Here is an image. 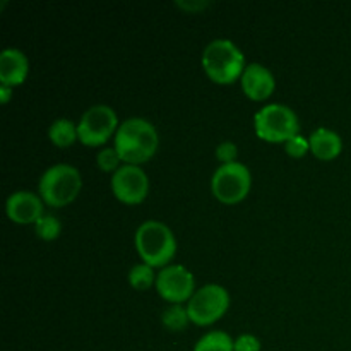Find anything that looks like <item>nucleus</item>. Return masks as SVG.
Wrapping results in <instances>:
<instances>
[{
	"label": "nucleus",
	"mask_w": 351,
	"mask_h": 351,
	"mask_svg": "<svg viewBox=\"0 0 351 351\" xmlns=\"http://www.w3.org/2000/svg\"><path fill=\"white\" fill-rule=\"evenodd\" d=\"M175 5H177L178 9L195 14V12H201L202 9H208V7L211 5V2H206V0H192V2H189V0H177Z\"/></svg>",
	"instance_id": "24"
},
{
	"label": "nucleus",
	"mask_w": 351,
	"mask_h": 351,
	"mask_svg": "<svg viewBox=\"0 0 351 351\" xmlns=\"http://www.w3.org/2000/svg\"><path fill=\"white\" fill-rule=\"evenodd\" d=\"M112 191L123 204H139L149 192V180L137 165H122L112 177Z\"/></svg>",
	"instance_id": "10"
},
{
	"label": "nucleus",
	"mask_w": 351,
	"mask_h": 351,
	"mask_svg": "<svg viewBox=\"0 0 351 351\" xmlns=\"http://www.w3.org/2000/svg\"><path fill=\"white\" fill-rule=\"evenodd\" d=\"M34 232L40 237L41 240H55L62 232V223L58 221V218L51 215H43L36 223H34Z\"/></svg>",
	"instance_id": "19"
},
{
	"label": "nucleus",
	"mask_w": 351,
	"mask_h": 351,
	"mask_svg": "<svg viewBox=\"0 0 351 351\" xmlns=\"http://www.w3.org/2000/svg\"><path fill=\"white\" fill-rule=\"evenodd\" d=\"M5 211L14 223H19V225L36 223L43 216V202L40 195L34 192L19 191L7 197Z\"/></svg>",
	"instance_id": "11"
},
{
	"label": "nucleus",
	"mask_w": 351,
	"mask_h": 351,
	"mask_svg": "<svg viewBox=\"0 0 351 351\" xmlns=\"http://www.w3.org/2000/svg\"><path fill=\"white\" fill-rule=\"evenodd\" d=\"M129 283L132 285V288H136V290H147V288H151V285L156 283L153 267L147 266V264L144 263L136 264V266L129 271Z\"/></svg>",
	"instance_id": "18"
},
{
	"label": "nucleus",
	"mask_w": 351,
	"mask_h": 351,
	"mask_svg": "<svg viewBox=\"0 0 351 351\" xmlns=\"http://www.w3.org/2000/svg\"><path fill=\"white\" fill-rule=\"evenodd\" d=\"M189 321L191 317H189L187 307H182V304L170 305L168 308H165L163 315H161V322L170 331H182L187 328Z\"/></svg>",
	"instance_id": "17"
},
{
	"label": "nucleus",
	"mask_w": 351,
	"mask_h": 351,
	"mask_svg": "<svg viewBox=\"0 0 351 351\" xmlns=\"http://www.w3.org/2000/svg\"><path fill=\"white\" fill-rule=\"evenodd\" d=\"M254 129L257 137L267 143H288L298 136L300 123L297 113L290 106L283 103H271L256 113Z\"/></svg>",
	"instance_id": "5"
},
{
	"label": "nucleus",
	"mask_w": 351,
	"mask_h": 351,
	"mask_svg": "<svg viewBox=\"0 0 351 351\" xmlns=\"http://www.w3.org/2000/svg\"><path fill=\"white\" fill-rule=\"evenodd\" d=\"M10 95H12V88L5 84H0V101L7 103L10 99Z\"/></svg>",
	"instance_id": "25"
},
{
	"label": "nucleus",
	"mask_w": 351,
	"mask_h": 351,
	"mask_svg": "<svg viewBox=\"0 0 351 351\" xmlns=\"http://www.w3.org/2000/svg\"><path fill=\"white\" fill-rule=\"evenodd\" d=\"M158 132L153 123L141 117H132L120 123L113 147L127 165H141L151 160L158 149Z\"/></svg>",
	"instance_id": "1"
},
{
	"label": "nucleus",
	"mask_w": 351,
	"mask_h": 351,
	"mask_svg": "<svg viewBox=\"0 0 351 351\" xmlns=\"http://www.w3.org/2000/svg\"><path fill=\"white\" fill-rule=\"evenodd\" d=\"M202 67L211 81L230 84L242 77L245 71V57L233 41L219 38L213 40L202 51Z\"/></svg>",
	"instance_id": "2"
},
{
	"label": "nucleus",
	"mask_w": 351,
	"mask_h": 351,
	"mask_svg": "<svg viewBox=\"0 0 351 351\" xmlns=\"http://www.w3.org/2000/svg\"><path fill=\"white\" fill-rule=\"evenodd\" d=\"M252 177L249 168L240 161L221 165L211 178V191L223 204H237L250 192Z\"/></svg>",
	"instance_id": "6"
},
{
	"label": "nucleus",
	"mask_w": 351,
	"mask_h": 351,
	"mask_svg": "<svg viewBox=\"0 0 351 351\" xmlns=\"http://www.w3.org/2000/svg\"><path fill=\"white\" fill-rule=\"evenodd\" d=\"M237 154H239L237 144L230 143V141H225V143H221L216 147V158H218L223 165L237 161Z\"/></svg>",
	"instance_id": "22"
},
{
	"label": "nucleus",
	"mask_w": 351,
	"mask_h": 351,
	"mask_svg": "<svg viewBox=\"0 0 351 351\" xmlns=\"http://www.w3.org/2000/svg\"><path fill=\"white\" fill-rule=\"evenodd\" d=\"M82 178L77 168L67 163H58L48 168L40 178V197L51 208H64L71 204L81 192Z\"/></svg>",
	"instance_id": "4"
},
{
	"label": "nucleus",
	"mask_w": 351,
	"mask_h": 351,
	"mask_svg": "<svg viewBox=\"0 0 351 351\" xmlns=\"http://www.w3.org/2000/svg\"><path fill=\"white\" fill-rule=\"evenodd\" d=\"M230 307V293L221 285H206L187 302L189 317L197 326H209L221 319Z\"/></svg>",
	"instance_id": "7"
},
{
	"label": "nucleus",
	"mask_w": 351,
	"mask_h": 351,
	"mask_svg": "<svg viewBox=\"0 0 351 351\" xmlns=\"http://www.w3.org/2000/svg\"><path fill=\"white\" fill-rule=\"evenodd\" d=\"M136 249L144 264L161 267L173 259L177 252V240L165 223L147 219L141 223L136 232Z\"/></svg>",
	"instance_id": "3"
},
{
	"label": "nucleus",
	"mask_w": 351,
	"mask_h": 351,
	"mask_svg": "<svg viewBox=\"0 0 351 351\" xmlns=\"http://www.w3.org/2000/svg\"><path fill=\"white\" fill-rule=\"evenodd\" d=\"M119 127V119L112 106L95 105L82 113L77 123V139L84 146H101Z\"/></svg>",
	"instance_id": "8"
},
{
	"label": "nucleus",
	"mask_w": 351,
	"mask_h": 351,
	"mask_svg": "<svg viewBox=\"0 0 351 351\" xmlns=\"http://www.w3.org/2000/svg\"><path fill=\"white\" fill-rule=\"evenodd\" d=\"M48 137L58 147H67L77 139V125L69 119H58L48 129Z\"/></svg>",
	"instance_id": "15"
},
{
	"label": "nucleus",
	"mask_w": 351,
	"mask_h": 351,
	"mask_svg": "<svg viewBox=\"0 0 351 351\" xmlns=\"http://www.w3.org/2000/svg\"><path fill=\"white\" fill-rule=\"evenodd\" d=\"M276 88V81L269 69L261 64H249L242 74V89L254 101H263L269 98Z\"/></svg>",
	"instance_id": "12"
},
{
	"label": "nucleus",
	"mask_w": 351,
	"mask_h": 351,
	"mask_svg": "<svg viewBox=\"0 0 351 351\" xmlns=\"http://www.w3.org/2000/svg\"><path fill=\"white\" fill-rule=\"evenodd\" d=\"M307 151H311V141L305 139V137L300 136V134L287 143V153L290 154V156L302 158L307 154Z\"/></svg>",
	"instance_id": "21"
},
{
	"label": "nucleus",
	"mask_w": 351,
	"mask_h": 351,
	"mask_svg": "<svg viewBox=\"0 0 351 351\" xmlns=\"http://www.w3.org/2000/svg\"><path fill=\"white\" fill-rule=\"evenodd\" d=\"M29 72L27 57L17 48H5L0 53V82L5 86L23 84Z\"/></svg>",
	"instance_id": "13"
},
{
	"label": "nucleus",
	"mask_w": 351,
	"mask_h": 351,
	"mask_svg": "<svg viewBox=\"0 0 351 351\" xmlns=\"http://www.w3.org/2000/svg\"><path fill=\"white\" fill-rule=\"evenodd\" d=\"M308 141H311V151L319 160H335L343 149V141L339 134L331 129H326V127L315 129L308 137Z\"/></svg>",
	"instance_id": "14"
},
{
	"label": "nucleus",
	"mask_w": 351,
	"mask_h": 351,
	"mask_svg": "<svg viewBox=\"0 0 351 351\" xmlns=\"http://www.w3.org/2000/svg\"><path fill=\"white\" fill-rule=\"evenodd\" d=\"M195 281L191 271L180 264L173 266H165L156 276V290L167 302L173 304H182L189 302L192 295L195 293Z\"/></svg>",
	"instance_id": "9"
},
{
	"label": "nucleus",
	"mask_w": 351,
	"mask_h": 351,
	"mask_svg": "<svg viewBox=\"0 0 351 351\" xmlns=\"http://www.w3.org/2000/svg\"><path fill=\"white\" fill-rule=\"evenodd\" d=\"M235 341L228 332L211 331L195 343L194 351H233Z\"/></svg>",
	"instance_id": "16"
},
{
	"label": "nucleus",
	"mask_w": 351,
	"mask_h": 351,
	"mask_svg": "<svg viewBox=\"0 0 351 351\" xmlns=\"http://www.w3.org/2000/svg\"><path fill=\"white\" fill-rule=\"evenodd\" d=\"M120 156L115 147H105L96 154V163L103 171H113L115 173L120 168Z\"/></svg>",
	"instance_id": "20"
},
{
	"label": "nucleus",
	"mask_w": 351,
	"mask_h": 351,
	"mask_svg": "<svg viewBox=\"0 0 351 351\" xmlns=\"http://www.w3.org/2000/svg\"><path fill=\"white\" fill-rule=\"evenodd\" d=\"M233 351H261V341L254 335H240L235 339Z\"/></svg>",
	"instance_id": "23"
}]
</instances>
